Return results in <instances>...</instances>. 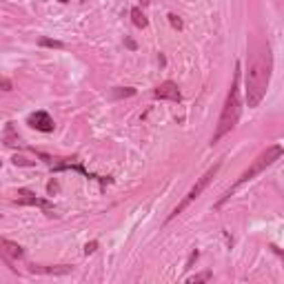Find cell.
Segmentation results:
<instances>
[{"label":"cell","mask_w":284,"mask_h":284,"mask_svg":"<svg viewBox=\"0 0 284 284\" xmlns=\"http://www.w3.org/2000/svg\"><path fill=\"white\" fill-rule=\"evenodd\" d=\"M5 145L7 147H16V145H20V135L16 133V127H14V122H7V127H5Z\"/></svg>","instance_id":"obj_10"},{"label":"cell","mask_w":284,"mask_h":284,"mask_svg":"<svg viewBox=\"0 0 284 284\" xmlns=\"http://www.w3.org/2000/svg\"><path fill=\"white\" fill-rule=\"evenodd\" d=\"M47 191H49V193H54V191H58V182H56V180H51L49 185H47Z\"/></svg>","instance_id":"obj_20"},{"label":"cell","mask_w":284,"mask_h":284,"mask_svg":"<svg viewBox=\"0 0 284 284\" xmlns=\"http://www.w3.org/2000/svg\"><path fill=\"white\" fill-rule=\"evenodd\" d=\"M153 95L158 100H173V102H180V98H182L178 85H175V82H171V80H167V82H160V85L155 87Z\"/></svg>","instance_id":"obj_8"},{"label":"cell","mask_w":284,"mask_h":284,"mask_svg":"<svg viewBox=\"0 0 284 284\" xmlns=\"http://www.w3.org/2000/svg\"><path fill=\"white\" fill-rule=\"evenodd\" d=\"M14 89V82L9 78H0V91H11Z\"/></svg>","instance_id":"obj_15"},{"label":"cell","mask_w":284,"mask_h":284,"mask_svg":"<svg viewBox=\"0 0 284 284\" xmlns=\"http://www.w3.org/2000/svg\"><path fill=\"white\" fill-rule=\"evenodd\" d=\"M169 22H171V27H175V29H182V20H180L175 14H169Z\"/></svg>","instance_id":"obj_16"},{"label":"cell","mask_w":284,"mask_h":284,"mask_svg":"<svg viewBox=\"0 0 284 284\" xmlns=\"http://www.w3.org/2000/svg\"><path fill=\"white\" fill-rule=\"evenodd\" d=\"M207 280H211V271H205V273H200V275H193V278H189V282H207Z\"/></svg>","instance_id":"obj_14"},{"label":"cell","mask_w":284,"mask_h":284,"mask_svg":"<svg viewBox=\"0 0 284 284\" xmlns=\"http://www.w3.org/2000/svg\"><path fill=\"white\" fill-rule=\"evenodd\" d=\"M280 155H282V147H280V145H273V147H269V149H265V151H262V153H260L258 158L253 160V165H251L249 169H246L245 173H242V175H240V178H238V182H235V185L231 187L229 191H227V195H225V198H222V200H220V202H218V207H222V205H225L227 200H229L231 195H233L235 191H238L242 185H246L249 180H253L255 175H260V173H262V171H266V169H269V167L273 165L275 160H280Z\"/></svg>","instance_id":"obj_3"},{"label":"cell","mask_w":284,"mask_h":284,"mask_svg":"<svg viewBox=\"0 0 284 284\" xmlns=\"http://www.w3.org/2000/svg\"><path fill=\"white\" fill-rule=\"evenodd\" d=\"M131 20H133V25L140 27V29H145V27L149 25V20H147V16L142 14L140 7H133V9H131Z\"/></svg>","instance_id":"obj_11"},{"label":"cell","mask_w":284,"mask_h":284,"mask_svg":"<svg viewBox=\"0 0 284 284\" xmlns=\"http://www.w3.org/2000/svg\"><path fill=\"white\" fill-rule=\"evenodd\" d=\"M198 255H200V253H198V251H193V253H191V255H189V260H187V265H185V269H187V271H189V269H191V265H193L195 260H198Z\"/></svg>","instance_id":"obj_18"},{"label":"cell","mask_w":284,"mask_h":284,"mask_svg":"<svg viewBox=\"0 0 284 284\" xmlns=\"http://www.w3.org/2000/svg\"><path fill=\"white\" fill-rule=\"evenodd\" d=\"M14 165H16V167H18V165H20V167H34L36 162H34V160H27L25 155H16V158H14Z\"/></svg>","instance_id":"obj_13"},{"label":"cell","mask_w":284,"mask_h":284,"mask_svg":"<svg viewBox=\"0 0 284 284\" xmlns=\"http://www.w3.org/2000/svg\"><path fill=\"white\" fill-rule=\"evenodd\" d=\"M218 171H220V162H215V165L211 167V169H207V173H205V175H200V178L195 180V185L189 189V193H187L185 198H182V202H180V205L173 209V213H171L169 218H167V222H171L173 218H178V215L182 213V211H185L187 207H189L191 202H193V200H198V198H200V193H202V191H205L207 187H209L211 182H213V178L218 175Z\"/></svg>","instance_id":"obj_4"},{"label":"cell","mask_w":284,"mask_h":284,"mask_svg":"<svg viewBox=\"0 0 284 284\" xmlns=\"http://www.w3.org/2000/svg\"><path fill=\"white\" fill-rule=\"evenodd\" d=\"M60 2H69V0H60Z\"/></svg>","instance_id":"obj_21"},{"label":"cell","mask_w":284,"mask_h":284,"mask_svg":"<svg viewBox=\"0 0 284 284\" xmlns=\"http://www.w3.org/2000/svg\"><path fill=\"white\" fill-rule=\"evenodd\" d=\"M271 74H273V54H271V47L258 45L249 58V67H246L245 94H246L249 109H255L265 100L271 85Z\"/></svg>","instance_id":"obj_1"},{"label":"cell","mask_w":284,"mask_h":284,"mask_svg":"<svg viewBox=\"0 0 284 284\" xmlns=\"http://www.w3.org/2000/svg\"><path fill=\"white\" fill-rule=\"evenodd\" d=\"M29 127H34L36 131H42V133H51L56 125L47 111H36L29 115Z\"/></svg>","instance_id":"obj_7"},{"label":"cell","mask_w":284,"mask_h":284,"mask_svg":"<svg viewBox=\"0 0 284 284\" xmlns=\"http://www.w3.org/2000/svg\"><path fill=\"white\" fill-rule=\"evenodd\" d=\"M74 271V266L69 265H58V266H42V265H31L29 273H38V275H67Z\"/></svg>","instance_id":"obj_9"},{"label":"cell","mask_w":284,"mask_h":284,"mask_svg":"<svg viewBox=\"0 0 284 284\" xmlns=\"http://www.w3.org/2000/svg\"><path fill=\"white\" fill-rule=\"evenodd\" d=\"M133 94H135V89L127 87V89H122V91H115V98H120V95H133Z\"/></svg>","instance_id":"obj_19"},{"label":"cell","mask_w":284,"mask_h":284,"mask_svg":"<svg viewBox=\"0 0 284 284\" xmlns=\"http://www.w3.org/2000/svg\"><path fill=\"white\" fill-rule=\"evenodd\" d=\"M40 45L42 47H54V49H62V42L60 40H51V38H40Z\"/></svg>","instance_id":"obj_12"},{"label":"cell","mask_w":284,"mask_h":284,"mask_svg":"<svg viewBox=\"0 0 284 284\" xmlns=\"http://www.w3.org/2000/svg\"><path fill=\"white\" fill-rule=\"evenodd\" d=\"M240 65H235V74H233V82H231V89L227 94V102L222 107V114H220L218 127H215V133L211 138V145H218L220 140L225 138L227 133L235 129L240 120V114H242V100H240Z\"/></svg>","instance_id":"obj_2"},{"label":"cell","mask_w":284,"mask_h":284,"mask_svg":"<svg viewBox=\"0 0 284 284\" xmlns=\"http://www.w3.org/2000/svg\"><path fill=\"white\" fill-rule=\"evenodd\" d=\"M95 249H98V242H87L85 245V255H91V253H95Z\"/></svg>","instance_id":"obj_17"},{"label":"cell","mask_w":284,"mask_h":284,"mask_svg":"<svg viewBox=\"0 0 284 284\" xmlns=\"http://www.w3.org/2000/svg\"><path fill=\"white\" fill-rule=\"evenodd\" d=\"M16 195H18L16 200H18L20 205H31V207H40V209H45V211H54V205H51V202H47V200H42V198H36V193L29 189H18Z\"/></svg>","instance_id":"obj_6"},{"label":"cell","mask_w":284,"mask_h":284,"mask_svg":"<svg viewBox=\"0 0 284 284\" xmlns=\"http://www.w3.org/2000/svg\"><path fill=\"white\" fill-rule=\"evenodd\" d=\"M0 165H2V162H0Z\"/></svg>","instance_id":"obj_22"},{"label":"cell","mask_w":284,"mask_h":284,"mask_svg":"<svg viewBox=\"0 0 284 284\" xmlns=\"http://www.w3.org/2000/svg\"><path fill=\"white\" fill-rule=\"evenodd\" d=\"M0 258L5 260L7 265H16L18 260L25 258V251L22 246L11 242V240H0Z\"/></svg>","instance_id":"obj_5"}]
</instances>
